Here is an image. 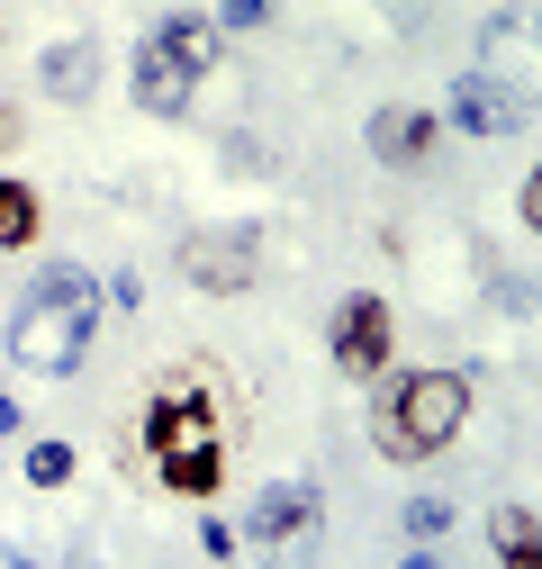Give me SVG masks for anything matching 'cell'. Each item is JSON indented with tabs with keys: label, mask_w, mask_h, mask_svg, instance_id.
I'll list each match as a JSON object with an SVG mask.
<instances>
[{
	"label": "cell",
	"mask_w": 542,
	"mask_h": 569,
	"mask_svg": "<svg viewBox=\"0 0 542 569\" xmlns=\"http://www.w3.org/2000/svg\"><path fill=\"white\" fill-rule=\"evenodd\" d=\"M145 443H154V479L181 488V497H209L218 470H227V398L209 371H172L145 407Z\"/></svg>",
	"instance_id": "1"
},
{
	"label": "cell",
	"mask_w": 542,
	"mask_h": 569,
	"mask_svg": "<svg viewBox=\"0 0 542 569\" xmlns=\"http://www.w3.org/2000/svg\"><path fill=\"white\" fill-rule=\"evenodd\" d=\"M91 326H100V290H91V271H46L28 308L10 317V362L19 371H82V352H91Z\"/></svg>",
	"instance_id": "2"
},
{
	"label": "cell",
	"mask_w": 542,
	"mask_h": 569,
	"mask_svg": "<svg viewBox=\"0 0 542 569\" xmlns=\"http://www.w3.org/2000/svg\"><path fill=\"white\" fill-rule=\"evenodd\" d=\"M209 63H218V19L209 10L154 19L145 46H136V109H145V118H181L190 91L209 82Z\"/></svg>",
	"instance_id": "3"
},
{
	"label": "cell",
	"mask_w": 542,
	"mask_h": 569,
	"mask_svg": "<svg viewBox=\"0 0 542 569\" xmlns=\"http://www.w3.org/2000/svg\"><path fill=\"white\" fill-rule=\"evenodd\" d=\"M470 425V380L461 371H398L380 398V452L389 461H434Z\"/></svg>",
	"instance_id": "4"
},
{
	"label": "cell",
	"mask_w": 542,
	"mask_h": 569,
	"mask_svg": "<svg viewBox=\"0 0 542 569\" xmlns=\"http://www.w3.org/2000/svg\"><path fill=\"white\" fill-rule=\"evenodd\" d=\"M253 271H262L253 227H190V236H181V280H190L199 299H244Z\"/></svg>",
	"instance_id": "5"
},
{
	"label": "cell",
	"mask_w": 542,
	"mask_h": 569,
	"mask_svg": "<svg viewBox=\"0 0 542 569\" xmlns=\"http://www.w3.org/2000/svg\"><path fill=\"white\" fill-rule=\"evenodd\" d=\"M480 73L506 82L524 109H542V10H506V19H489V37H480Z\"/></svg>",
	"instance_id": "6"
},
{
	"label": "cell",
	"mask_w": 542,
	"mask_h": 569,
	"mask_svg": "<svg viewBox=\"0 0 542 569\" xmlns=\"http://www.w3.org/2000/svg\"><path fill=\"white\" fill-rule=\"evenodd\" d=\"M325 352H334V371H344V380L389 371V308L371 290H353L344 308H334V326H325Z\"/></svg>",
	"instance_id": "7"
},
{
	"label": "cell",
	"mask_w": 542,
	"mask_h": 569,
	"mask_svg": "<svg viewBox=\"0 0 542 569\" xmlns=\"http://www.w3.org/2000/svg\"><path fill=\"white\" fill-rule=\"evenodd\" d=\"M443 118H452L461 136H515L533 109H524L506 82H489V73H461V82H452V100H443Z\"/></svg>",
	"instance_id": "8"
},
{
	"label": "cell",
	"mask_w": 542,
	"mask_h": 569,
	"mask_svg": "<svg viewBox=\"0 0 542 569\" xmlns=\"http://www.w3.org/2000/svg\"><path fill=\"white\" fill-rule=\"evenodd\" d=\"M434 146H443V118H425V109H371V154L389 172L434 163Z\"/></svg>",
	"instance_id": "9"
},
{
	"label": "cell",
	"mask_w": 542,
	"mask_h": 569,
	"mask_svg": "<svg viewBox=\"0 0 542 569\" xmlns=\"http://www.w3.org/2000/svg\"><path fill=\"white\" fill-rule=\"evenodd\" d=\"M37 82H46L54 100H91V91H100V46H91V37L46 46V54H37Z\"/></svg>",
	"instance_id": "10"
},
{
	"label": "cell",
	"mask_w": 542,
	"mask_h": 569,
	"mask_svg": "<svg viewBox=\"0 0 542 569\" xmlns=\"http://www.w3.org/2000/svg\"><path fill=\"white\" fill-rule=\"evenodd\" d=\"M308 516H317V488H290V479H281V488H262V497H253L244 533H253V542H290Z\"/></svg>",
	"instance_id": "11"
},
{
	"label": "cell",
	"mask_w": 542,
	"mask_h": 569,
	"mask_svg": "<svg viewBox=\"0 0 542 569\" xmlns=\"http://www.w3.org/2000/svg\"><path fill=\"white\" fill-rule=\"evenodd\" d=\"M489 542H498V560H524V569H542V525H533V516H524V507H506V516H498V533H489Z\"/></svg>",
	"instance_id": "12"
},
{
	"label": "cell",
	"mask_w": 542,
	"mask_h": 569,
	"mask_svg": "<svg viewBox=\"0 0 542 569\" xmlns=\"http://www.w3.org/2000/svg\"><path fill=\"white\" fill-rule=\"evenodd\" d=\"M0 244H37V190L0 181Z\"/></svg>",
	"instance_id": "13"
},
{
	"label": "cell",
	"mask_w": 542,
	"mask_h": 569,
	"mask_svg": "<svg viewBox=\"0 0 542 569\" xmlns=\"http://www.w3.org/2000/svg\"><path fill=\"white\" fill-rule=\"evenodd\" d=\"M398 516H406V542H443V533H452V507H443V497H406Z\"/></svg>",
	"instance_id": "14"
},
{
	"label": "cell",
	"mask_w": 542,
	"mask_h": 569,
	"mask_svg": "<svg viewBox=\"0 0 542 569\" xmlns=\"http://www.w3.org/2000/svg\"><path fill=\"white\" fill-rule=\"evenodd\" d=\"M28 479L37 488H63V479H73V443H28Z\"/></svg>",
	"instance_id": "15"
},
{
	"label": "cell",
	"mask_w": 542,
	"mask_h": 569,
	"mask_svg": "<svg viewBox=\"0 0 542 569\" xmlns=\"http://www.w3.org/2000/svg\"><path fill=\"white\" fill-rule=\"evenodd\" d=\"M209 19H218V28H262V19H271V0H218Z\"/></svg>",
	"instance_id": "16"
},
{
	"label": "cell",
	"mask_w": 542,
	"mask_h": 569,
	"mask_svg": "<svg viewBox=\"0 0 542 569\" xmlns=\"http://www.w3.org/2000/svg\"><path fill=\"white\" fill-rule=\"evenodd\" d=\"M380 10H389V28H416V19H425V0H380Z\"/></svg>",
	"instance_id": "17"
},
{
	"label": "cell",
	"mask_w": 542,
	"mask_h": 569,
	"mask_svg": "<svg viewBox=\"0 0 542 569\" xmlns=\"http://www.w3.org/2000/svg\"><path fill=\"white\" fill-rule=\"evenodd\" d=\"M524 227H533V236H542V172H533V181H524Z\"/></svg>",
	"instance_id": "18"
},
{
	"label": "cell",
	"mask_w": 542,
	"mask_h": 569,
	"mask_svg": "<svg viewBox=\"0 0 542 569\" xmlns=\"http://www.w3.org/2000/svg\"><path fill=\"white\" fill-rule=\"evenodd\" d=\"M10 435H19V407H10V398H0V443H10Z\"/></svg>",
	"instance_id": "19"
},
{
	"label": "cell",
	"mask_w": 542,
	"mask_h": 569,
	"mask_svg": "<svg viewBox=\"0 0 542 569\" xmlns=\"http://www.w3.org/2000/svg\"><path fill=\"white\" fill-rule=\"evenodd\" d=\"M0 146H19V109H0Z\"/></svg>",
	"instance_id": "20"
}]
</instances>
